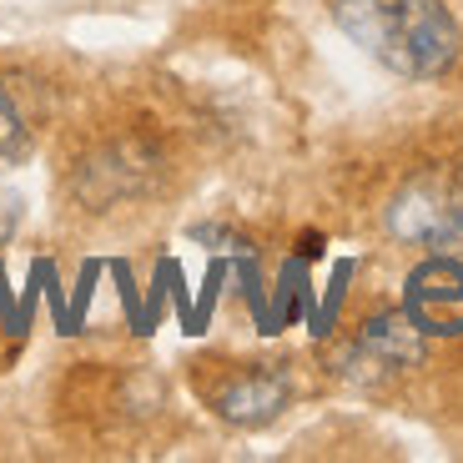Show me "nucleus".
I'll return each mask as SVG.
<instances>
[{"instance_id":"nucleus-1","label":"nucleus","mask_w":463,"mask_h":463,"mask_svg":"<svg viewBox=\"0 0 463 463\" xmlns=\"http://www.w3.org/2000/svg\"><path fill=\"white\" fill-rule=\"evenodd\" d=\"M333 21L353 46L408 81H433L458 61V21L443 0H333Z\"/></svg>"},{"instance_id":"nucleus-2","label":"nucleus","mask_w":463,"mask_h":463,"mask_svg":"<svg viewBox=\"0 0 463 463\" xmlns=\"http://www.w3.org/2000/svg\"><path fill=\"white\" fill-rule=\"evenodd\" d=\"M162 151L151 146L146 137H116L91 146L86 156H76L71 166V197L81 202L86 212H111L141 202L162 186Z\"/></svg>"},{"instance_id":"nucleus-3","label":"nucleus","mask_w":463,"mask_h":463,"mask_svg":"<svg viewBox=\"0 0 463 463\" xmlns=\"http://www.w3.org/2000/svg\"><path fill=\"white\" fill-rule=\"evenodd\" d=\"M388 232L408 247L463 257V176L418 172L388 202Z\"/></svg>"},{"instance_id":"nucleus-4","label":"nucleus","mask_w":463,"mask_h":463,"mask_svg":"<svg viewBox=\"0 0 463 463\" xmlns=\"http://www.w3.org/2000/svg\"><path fill=\"white\" fill-rule=\"evenodd\" d=\"M403 313L423 337H458L463 333V257L433 252L408 272Z\"/></svg>"},{"instance_id":"nucleus-5","label":"nucleus","mask_w":463,"mask_h":463,"mask_svg":"<svg viewBox=\"0 0 463 463\" xmlns=\"http://www.w3.org/2000/svg\"><path fill=\"white\" fill-rule=\"evenodd\" d=\"M288 398H292V378L278 363H257V368L227 373L212 388V408H217V418H227L232 429H262V423H272L288 408Z\"/></svg>"},{"instance_id":"nucleus-6","label":"nucleus","mask_w":463,"mask_h":463,"mask_svg":"<svg viewBox=\"0 0 463 463\" xmlns=\"http://www.w3.org/2000/svg\"><path fill=\"white\" fill-rule=\"evenodd\" d=\"M358 347L368 353L373 363H378L388 378L393 373H408L423 363V353H429V337L413 327V317L398 307V313H373L368 323L358 327Z\"/></svg>"},{"instance_id":"nucleus-7","label":"nucleus","mask_w":463,"mask_h":463,"mask_svg":"<svg viewBox=\"0 0 463 463\" xmlns=\"http://www.w3.org/2000/svg\"><path fill=\"white\" fill-rule=\"evenodd\" d=\"M31 146H35V131H31V121H25L21 101H15L11 86H0V172L25 162Z\"/></svg>"},{"instance_id":"nucleus-8","label":"nucleus","mask_w":463,"mask_h":463,"mask_svg":"<svg viewBox=\"0 0 463 463\" xmlns=\"http://www.w3.org/2000/svg\"><path fill=\"white\" fill-rule=\"evenodd\" d=\"M15 227H21V197H15V192H0V242H5Z\"/></svg>"}]
</instances>
